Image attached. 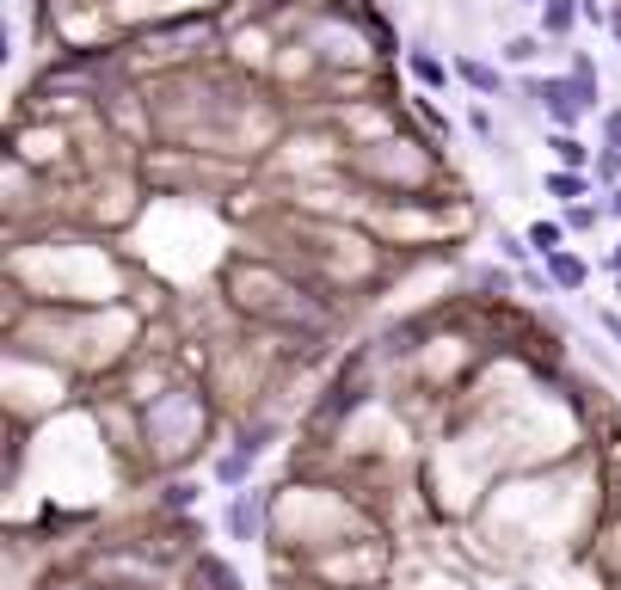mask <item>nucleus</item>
I'll use <instances>...</instances> for the list:
<instances>
[{"mask_svg": "<svg viewBox=\"0 0 621 590\" xmlns=\"http://www.w3.org/2000/svg\"><path fill=\"white\" fill-rule=\"evenodd\" d=\"M579 19H584V13L572 7V0H542V31H548V38H567Z\"/></svg>", "mask_w": 621, "mask_h": 590, "instance_id": "6", "label": "nucleus"}, {"mask_svg": "<svg viewBox=\"0 0 621 590\" xmlns=\"http://www.w3.org/2000/svg\"><path fill=\"white\" fill-rule=\"evenodd\" d=\"M579 13L591 19V26H603V7H597V0H579Z\"/></svg>", "mask_w": 621, "mask_h": 590, "instance_id": "19", "label": "nucleus"}, {"mask_svg": "<svg viewBox=\"0 0 621 590\" xmlns=\"http://www.w3.org/2000/svg\"><path fill=\"white\" fill-rule=\"evenodd\" d=\"M529 92L548 106V123L554 130H572V123H584L597 111V74L591 62H572V74H548V80H529Z\"/></svg>", "mask_w": 621, "mask_h": 590, "instance_id": "2", "label": "nucleus"}, {"mask_svg": "<svg viewBox=\"0 0 621 590\" xmlns=\"http://www.w3.org/2000/svg\"><path fill=\"white\" fill-rule=\"evenodd\" d=\"M259 523H264L259 499H252V492H234V504H228V529H234V541H252V536H259Z\"/></svg>", "mask_w": 621, "mask_h": 590, "instance_id": "3", "label": "nucleus"}, {"mask_svg": "<svg viewBox=\"0 0 621 590\" xmlns=\"http://www.w3.org/2000/svg\"><path fill=\"white\" fill-rule=\"evenodd\" d=\"M191 504H198V486H191V480H172L167 486V511H191Z\"/></svg>", "mask_w": 621, "mask_h": 590, "instance_id": "13", "label": "nucleus"}, {"mask_svg": "<svg viewBox=\"0 0 621 590\" xmlns=\"http://www.w3.org/2000/svg\"><path fill=\"white\" fill-rule=\"evenodd\" d=\"M548 191H554L560 203H579V197H584V172L579 167H554V172H548Z\"/></svg>", "mask_w": 621, "mask_h": 590, "instance_id": "9", "label": "nucleus"}, {"mask_svg": "<svg viewBox=\"0 0 621 590\" xmlns=\"http://www.w3.org/2000/svg\"><path fill=\"white\" fill-rule=\"evenodd\" d=\"M548 148H554L560 167H584V160H591V148H584L572 130H554V136H548Z\"/></svg>", "mask_w": 621, "mask_h": 590, "instance_id": "8", "label": "nucleus"}, {"mask_svg": "<svg viewBox=\"0 0 621 590\" xmlns=\"http://www.w3.org/2000/svg\"><path fill=\"white\" fill-rule=\"evenodd\" d=\"M567 228H572V234H591V228H597V210H591V203H572V210H567Z\"/></svg>", "mask_w": 621, "mask_h": 590, "instance_id": "15", "label": "nucleus"}, {"mask_svg": "<svg viewBox=\"0 0 621 590\" xmlns=\"http://www.w3.org/2000/svg\"><path fill=\"white\" fill-rule=\"evenodd\" d=\"M609 271H615V277H621V247H615V252H609Z\"/></svg>", "mask_w": 621, "mask_h": 590, "instance_id": "21", "label": "nucleus"}, {"mask_svg": "<svg viewBox=\"0 0 621 590\" xmlns=\"http://www.w3.org/2000/svg\"><path fill=\"white\" fill-rule=\"evenodd\" d=\"M504 56H511V62H535V56H542V38H511Z\"/></svg>", "mask_w": 621, "mask_h": 590, "instance_id": "14", "label": "nucleus"}, {"mask_svg": "<svg viewBox=\"0 0 621 590\" xmlns=\"http://www.w3.org/2000/svg\"><path fill=\"white\" fill-rule=\"evenodd\" d=\"M603 142L621 148V111H603Z\"/></svg>", "mask_w": 621, "mask_h": 590, "instance_id": "16", "label": "nucleus"}, {"mask_svg": "<svg viewBox=\"0 0 621 590\" xmlns=\"http://www.w3.org/2000/svg\"><path fill=\"white\" fill-rule=\"evenodd\" d=\"M567 234H572V228L567 222H548V216H542V222H535V228H529V252H542V259H548V252H560V247H567Z\"/></svg>", "mask_w": 621, "mask_h": 590, "instance_id": "7", "label": "nucleus"}, {"mask_svg": "<svg viewBox=\"0 0 621 590\" xmlns=\"http://www.w3.org/2000/svg\"><path fill=\"white\" fill-rule=\"evenodd\" d=\"M499 252H504V259H523V252H529V240H517V234H499Z\"/></svg>", "mask_w": 621, "mask_h": 590, "instance_id": "17", "label": "nucleus"}, {"mask_svg": "<svg viewBox=\"0 0 621 590\" xmlns=\"http://www.w3.org/2000/svg\"><path fill=\"white\" fill-rule=\"evenodd\" d=\"M203 424H210V407H203L191 388H172L148 407V449H154L160 461H179L203 437Z\"/></svg>", "mask_w": 621, "mask_h": 590, "instance_id": "1", "label": "nucleus"}, {"mask_svg": "<svg viewBox=\"0 0 621 590\" xmlns=\"http://www.w3.org/2000/svg\"><path fill=\"white\" fill-rule=\"evenodd\" d=\"M407 62H412V74H419V80H424V87H443V80H450V68L437 62V56H431V50H412V56H407Z\"/></svg>", "mask_w": 621, "mask_h": 590, "instance_id": "11", "label": "nucleus"}, {"mask_svg": "<svg viewBox=\"0 0 621 590\" xmlns=\"http://www.w3.org/2000/svg\"><path fill=\"white\" fill-rule=\"evenodd\" d=\"M597 179H603L609 191L621 184V148H609V142H603V154H597Z\"/></svg>", "mask_w": 621, "mask_h": 590, "instance_id": "12", "label": "nucleus"}, {"mask_svg": "<svg viewBox=\"0 0 621 590\" xmlns=\"http://www.w3.org/2000/svg\"><path fill=\"white\" fill-rule=\"evenodd\" d=\"M455 74H462L474 92H487V99H492V92H504V74H499V68H487V62H474V56H455Z\"/></svg>", "mask_w": 621, "mask_h": 590, "instance_id": "4", "label": "nucleus"}, {"mask_svg": "<svg viewBox=\"0 0 621 590\" xmlns=\"http://www.w3.org/2000/svg\"><path fill=\"white\" fill-rule=\"evenodd\" d=\"M548 277H554V289H584L591 271H584V259H572V252L560 247V252H548Z\"/></svg>", "mask_w": 621, "mask_h": 590, "instance_id": "5", "label": "nucleus"}, {"mask_svg": "<svg viewBox=\"0 0 621 590\" xmlns=\"http://www.w3.org/2000/svg\"><path fill=\"white\" fill-rule=\"evenodd\" d=\"M609 210H615V216H621V184H615V191H609Z\"/></svg>", "mask_w": 621, "mask_h": 590, "instance_id": "20", "label": "nucleus"}, {"mask_svg": "<svg viewBox=\"0 0 621 590\" xmlns=\"http://www.w3.org/2000/svg\"><path fill=\"white\" fill-rule=\"evenodd\" d=\"M597 327H603V332H609V339H615V344H621V314H597Z\"/></svg>", "mask_w": 621, "mask_h": 590, "instance_id": "18", "label": "nucleus"}, {"mask_svg": "<svg viewBox=\"0 0 621 590\" xmlns=\"http://www.w3.org/2000/svg\"><path fill=\"white\" fill-rule=\"evenodd\" d=\"M247 473H252V449H234V456L216 461V480H228V486H247Z\"/></svg>", "mask_w": 621, "mask_h": 590, "instance_id": "10", "label": "nucleus"}]
</instances>
